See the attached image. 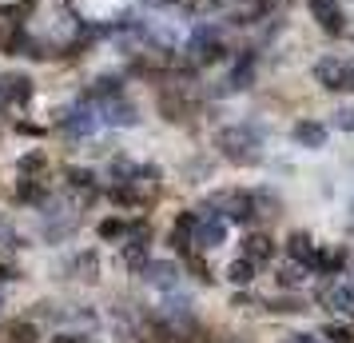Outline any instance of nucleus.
Instances as JSON below:
<instances>
[{
  "label": "nucleus",
  "instance_id": "2",
  "mask_svg": "<svg viewBox=\"0 0 354 343\" xmlns=\"http://www.w3.org/2000/svg\"><path fill=\"white\" fill-rule=\"evenodd\" d=\"M299 144H306V148H322L326 144V128L322 124H295V132H290Z\"/></svg>",
  "mask_w": 354,
  "mask_h": 343
},
{
  "label": "nucleus",
  "instance_id": "4",
  "mask_svg": "<svg viewBox=\"0 0 354 343\" xmlns=\"http://www.w3.org/2000/svg\"><path fill=\"white\" fill-rule=\"evenodd\" d=\"M335 304H338V311L354 315V295H351V292H338V295H335Z\"/></svg>",
  "mask_w": 354,
  "mask_h": 343
},
{
  "label": "nucleus",
  "instance_id": "1",
  "mask_svg": "<svg viewBox=\"0 0 354 343\" xmlns=\"http://www.w3.org/2000/svg\"><path fill=\"white\" fill-rule=\"evenodd\" d=\"M310 8H315L319 24H326L330 33H342V12H338L335 0H310Z\"/></svg>",
  "mask_w": 354,
  "mask_h": 343
},
{
  "label": "nucleus",
  "instance_id": "5",
  "mask_svg": "<svg viewBox=\"0 0 354 343\" xmlns=\"http://www.w3.org/2000/svg\"><path fill=\"white\" fill-rule=\"evenodd\" d=\"M335 124H338V128H346V132H354V108H342Z\"/></svg>",
  "mask_w": 354,
  "mask_h": 343
},
{
  "label": "nucleus",
  "instance_id": "3",
  "mask_svg": "<svg viewBox=\"0 0 354 343\" xmlns=\"http://www.w3.org/2000/svg\"><path fill=\"white\" fill-rule=\"evenodd\" d=\"M76 4H80L88 17H112V12H120L128 0H76Z\"/></svg>",
  "mask_w": 354,
  "mask_h": 343
}]
</instances>
